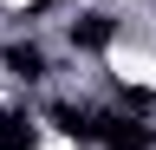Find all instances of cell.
I'll return each mask as SVG.
<instances>
[{"label":"cell","mask_w":156,"mask_h":150,"mask_svg":"<svg viewBox=\"0 0 156 150\" xmlns=\"http://www.w3.org/2000/svg\"><path fill=\"white\" fill-rule=\"evenodd\" d=\"M98 137H104V150H150L156 144V124H143V118H98Z\"/></svg>","instance_id":"obj_1"},{"label":"cell","mask_w":156,"mask_h":150,"mask_svg":"<svg viewBox=\"0 0 156 150\" xmlns=\"http://www.w3.org/2000/svg\"><path fill=\"white\" fill-rule=\"evenodd\" d=\"M111 20H104V13H78V20H72V46H111Z\"/></svg>","instance_id":"obj_2"},{"label":"cell","mask_w":156,"mask_h":150,"mask_svg":"<svg viewBox=\"0 0 156 150\" xmlns=\"http://www.w3.org/2000/svg\"><path fill=\"white\" fill-rule=\"evenodd\" d=\"M7 65H13V79H46V52L39 46H7Z\"/></svg>","instance_id":"obj_3"},{"label":"cell","mask_w":156,"mask_h":150,"mask_svg":"<svg viewBox=\"0 0 156 150\" xmlns=\"http://www.w3.org/2000/svg\"><path fill=\"white\" fill-rule=\"evenodd\" d=\"M0 150H33V124L20 111H0Z\"/></svg>","instance_id":"obj_4"}]
</instances>
